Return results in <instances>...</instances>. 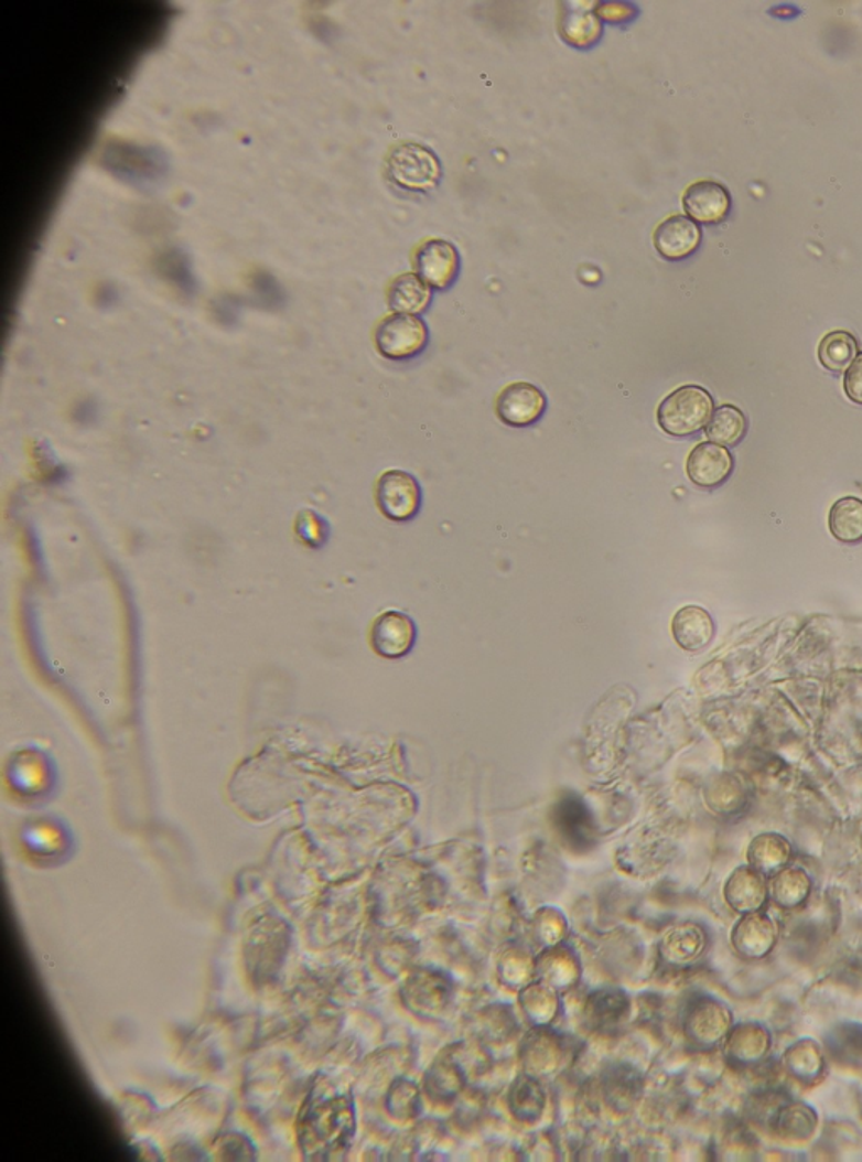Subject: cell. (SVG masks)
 I'll return each mask as SVG.
<instances>
[{
    "instance_id": "6da1fadb",
    "label": "cell",
    "mask_w": 862,
    "mask_h": 1162,
    "mask_svg": "<svg viewBox=\"0 0 862 1162\" xmlns=\"http://www.w3.org/2000/svg\"><path fill=\"white\" fill-rule=\"evenodd\" d=\"M713 411V396L701 386L688 385L664 398L657 421L667 435L691 437L710 423Z\"/></svg>"
},
{
    "instance_id": "7a4b0ae2",
    "label": "cell",
    "mask_w": 862,
    "mask_h": 1162,
    "mask_svg": "<svg viewBox=\"0 0 862 1162\" xmlns=\"http://www.w3.org/2000/svg\"><path fill=\"white\" fill-rule=\"evenodd\" d=\"M386 171L392 184L413 193L433 190L442 177L435 152L413 142L401 143L389 152Z\"/></svg>"
},
{
    "instance_id": "3957f363",
    "label": "cell",
    "mask_w": 862,
    "mask_h": 1162,
    "mask_svg": "<svg viewBox=\"0 0 862 1162\" xmlns=\"http://www.w3.org/2000/svg\"><path fill=\"white\" fill-rule=\"evenodd\" d=\"M376 347L392 361L411 359L428 344V327L418 315L392 314L376 329Z\"/></svg>"
},
{
    "instance_id": "277c9868",
    "label": "cell",
    "mask_w": 862,
    "mask_h": 1162,
    "mask_svg": "<svg viewBox=\"0 0 862 1162\" xmlns=\"http://www.w3.org/2000/svg\"><path fill=\"white\" fill-rule=\"evenodd\" d=\"M376 503L391 521H411L421 509L420 484L408 472H385L376 485Z\"/></svg>"
},
{
    "instance_id": "5b68a950",
    "label": "cell",
    "mask_w": 862,
    "mask_h": 1162,
    "mask_svg": "<svg viewBox=\"0 0 862 1162\" xmlns=\"http://www.w3.org/2000/svg\"><path fill=\"white\" fill-rule=\"evenodd\" d=\"M778 940V925L768 913H745L731 930L734 953L746 960H762L772 954Z\"/></svg>"
},
{
    "instance_id": "8992f818",
    "label": "cell",
    "mask_w": 862,
    "mask_h": 1162,
    "mask_svg": "<svg viewBox=\"0 0 862 1162\" xmlns=\"http://www.w3.org/2000/svg\"><path fill=\"white\" fill-rule=\"evenodd\" d=\"M546 405L545 392L538 386L526 381L513 383L497 396L496 413L509 427H531L541 420Z\"/></svg>"
},
{
    "instance_id": "52a82bcc",
    "label": "cell",
    "mask_w": 862,
    "mask_h": 1162,
    "mask_svg": "<svg viewBox=\"0 0 862 1162\" xmlns=\"http://www.w3.org/2000/svg\"><path fill=\"white\" fill-rule=\"evenodd\" d=\"M414 268L431 289L445 290L459 277L460 255L445 239H428L414 254Z\"/></svg>"
},
{
    "instance_id": "ba28073f",
    "label": "cell",
    "mask_w": 862,
    "mask_h": 1162,
    "mask_svg": "<svg viewBox=\"0 0 862 1162\" xmlns=\"http://www.w3.org/2000/svg\"><path fill=\"white\" fill-rule=\"evenodd\" d=\"M8 782L15 794L37 797L53 785V767L46 753L37 749L19 750L8 765Z\"/></svg>"
},
{
    "instance_id": "9c48e42d",
    "label": "cell",
    "mask_w": 862,
    "mask_h": 1162,
    "mask_svg": "<svg viewBox=\"0 0 862 1162\" xmlns=\"http://www.w3.org/2000/svg\"><path fill=\"white\" fill-rule=\"evenodd\" d=\"M682 206L692 222L720 225L730 216L733 200L720 182L698 181L686 190Z\"/></svg>"
},
{
    "instance_id": "30bf717a",
    "label": "cell",
    "mask_w": 862,
    "mask_h": 1162,
    "mask_svg": "<svg viewBox=\"0 0 862 1162\" xmlns=\"http://www.w3.org/2000/svg\"><path fill=\"white\" fill-rule=\"evenodd\" d=\"M772 1031L756 1021L733 1024L724 1037V1055L737 1066L759 1065L772 1052Z\"/></svg>"
},
{
    "instance_id": "8fae6325",
    "label": "cell",
    "mask_w": 862,
    "mask_h": 1162,
    "mask_svg": "<svg viewBox=\"0 0 862 1162\" xmlns=\"http://www.w3.org/2000/svg\"><path fill=\"white\" fill-rule=\"evenodd\" d=\"M417 631L408 615L389 610L376 618L371 628V646L376 654L386 659H399L407 656L414 644Z\"/></svg>"
},
{
    "instance_id": "7c38bea8",
    "label": "cell",
    "mask_w": 862,
    "mask_h": 1162,
    "mask_svg": "<svg viewBox=\"0 0 862 1162\" xmlns=\"http://www.w3.org/2000/svg\"><path fill=\"white\" fill-rule=\"evenodd\" d=\"M734 461L726 446L714 442H702L689 453L688 471L689 478L698 487L716 488L730 478L733 472Z\"/></svg>"
},
{
    "instance_id": "4fadbf2b",
    "label": "cell",
    "mask_w": 862,
    "mask_h": 1162,
    "mask_svg": "<svg viewBox=\"0 0 862 1162\" xmlns=\"http://www.w3.org/2000/svg\"><path fill=\"white\" fill-rule=\"evenodd\" d=\"M702 232L688 216L674 214L664 219L654 233V245L660 257L670 261L691 257L701 245Z\"/></svg>"
},
{
    "instance_id": "5bb4252c",
    "label": "cell",
    "mask_w": 862,
    "mask_h": 1162,
    "mask_svg": "<svg viewBox=\"0 0 862 1162\" xmlns=\"http://www.w3.org/2000/svg\"><path fill=\"white\" fill-rule=\"evenodd\" d=\"M733 1027V1013L716 999H701L689 1014V1036L702 1046L723 1042Z\"/></svg>"
},
{
    "instance_id": "9a60e30c",
    "label": "cell",
    "mask_w": 862,
    "mask_h": 1162,
    "mask_svg": "<svg viewBox=\"0 0 862 1162\" xmlns=\"http://www.w3.org/2000/svg\"><path fill=\"white\" fill-rule=\"evenodd\" d=\"M819 1116L809 1104L788 1100L772 1117V1130L782 1141L807 1142L816 1136Z\"/></svg>"
},
{
    "instance_id": "2e32d148",
    "label": "cell",
    "mask_w": 862,
    "mask_h": 1162,
    "mask_svg": "<svg viewBox=\"0 0 862 1162\" xmlns=\"http://www.w3.org/2000/svg\"><path fill=\"white\" fill-rule=\"evenodd\" d=\"M724 899L734 912L752 913L759 912L768 900L763 874L755 868H740L731 874L724 890Z\"/></svg>"
},
{
    "instance_id": "e0dca14e",
    "label": "cell",
    "mask_w": 862,
    "mask_h": 1162,
    "mask_svg": "<svg viewBox=\"0 0 862 1162\" xmlns=\"http://www.w3.org/2000/svg\"><path fill=\"white\" fill-rule=\"evenodd\" d=\"M672 635L682 649H704L714 637V622L701 606L689 605L679 610L672 618Z\"/></svg>"
},
{
    "instance_id": "ac0fdd59",
    "label": "cell",
    "mask_w": 862,
    "mask_h": 1162,
    "mask_svg": "<svg viewBox=\"0 0 862 1162\" xmlns=\"http://www.w3.org/2000/svg\"><path fill=\"white\" fill-rule=\"evenodd\" d=\"M787 1074L800 1084H813L822 1077L826 1056L813 1037H800L782 1055Z\"/></svg>"
},
{
    "instance_id": "d6986e66",
    "label": "cell",
    "mask_w": 862,
    "mask_h": 1162,
    "mask_svg": "<svg viewBox=\"0 0 862 1162\" xmlns=\"http://www.w3.org/2000/svg\"><path fill=\"white\" fill-rule=\"evenodd\" d=\"M388 302L396 314H421L430 308L431 287L417 273L399 275L389 286Z\"/></svg>"
},
{
    "instance_id": "ffe728a7",
    "label": "cell",
    "mask_w": 862,
    "mask_h": 1162,
    "mask_svg": "<svg viewBox=\"0 0 862 1162\" xmlns=\"http://www.w3.org/2000/svg\"><path fill=\"white\" fill-rule=\"evenodd\" d=\"M592 9H595V6H563L560 31L568 43L578 47H589L602 37V22Z\"/></svg>"
},
{
    "instance_id": "44dd1931",
    "label": "cell",
    "mask_w": 862,
    "mask_h": 1162,
    "mask_svg": "<svg viewBox=\"0 0 862 1162\" xmlns=\"http://www.w3.org/2000/svg\"><path fill=\"white\" fill-rule=\"evenodd\" d=\"M21 841L28 852L37 856L41 860L56 858L61 852H65L66 844H68L65 829L61 828L60 824L46 819L29 822L22 829Z\"/></svg>"
},
{
    "instance_id": "7402d4cb",
    "label": "cell",
    "mask_w": 862,
    "mask_h": 1162,
    "mask_svg": "<svg viewBox=\"0 0 862 1162\" xmlns=\"http://www.w3.org/2000/svg\"><path fill=\"white\" fill-rule=\"evenodd\" d=\"M746 430H748V421H746L745 413L733 405H723L714 410L710 423L705 424L708 439L726 449L742 442Z\"/></svg>"
},
{
    "instance_id": "603a6c76",
    "label": "cell",
    "mask_w": 862,
    "mask_h": 1162,
    "mask_svg": "<svg viewBox=\"0 0 862 1162\" xmlns=\"http://www.w3.org/2000/svg\"><path fill=\"white\" fill-rule=\"evenodd\" d=\"M829 528L839 541L848 545L862 541V501L855 497L839 499L830 507Z\"/></svg>"
},
{
    "instance_id": "cb8c5ba5",
    "label": "cell",
    "mask_w": 862,
    "mask_h": 1162,
    "mask_svg": "<svg viewBox=\"0 0 862 1162\" xmlns=\"http://www.w3.org/2000/svg\"><path fill=\"white\" fill-rule=\"evenodd\" d=\"M855 357H858V341L849 332H829L820 341L819 361L822 363L823 368L829 369V372H848Z\"/></svg>"
},
{
    "instance_id": "d4e9b609",
    "label": "cell",
    "mask_w": 862,
    "mask_h": 1162,
    "mask_svg": "<svg viewBox=\"0 0 862 1162\" xmlns=\"http://www.w3.org/2000/svg\"><path fill=\"white\" fill-rule=\"evenodd\" d=\"M769 899L780 908L791 910L802 905L810 893V880L802 870H785L775 874L769 883Z\"/></svg>"
},
{
    "instance_id": "484cf974",
    "label": "cell",
    "mask_w": 862,
    "mask_h": 1162,
    "mask_svg": "<svg viewBox=\"0 0 862 1162\" xmlns=\"http://www.w3.org/2000/svg\"><path fill=\"white\" fill-rule=\"evenodd\" d=\"M790 858V844L782 836H758L750 846L748 860L762 874L775 873Z\"/></svg>"
},
{
    "instance_id": "4316f807",
    "label": "cell",
    "mask_w": 862,
    "mask_h": 1162,
    "mask_svg": "<svg viewBox=\"0 0 862 1162\" xmlns=\"http://www.w3.org/2000/svg\"><path fill=\"white\" fill-rule=\"evenodd\" d=\"M708 945L705 932L698 925H685L677 928L669 940V956L676 962L689 964L699 959Z\"/></svg>"
},
{
    "instance_id": "83f0119b",
    "label": "cell",
    "mask_w": 862,
    "mask_h": 1162,
    "mask_svg": "<svg viewBox=\"0 0 862 1162\" xmlns=\"http://www.w3.org/2000/svg\"><path fill=\"white\" fill-rule=\"evenodd\" d=\"M295 532L300 541L311 548H321L327 542L328 525L324 517L319 516L315 510L303 509L297 516Z\"/></svg>"
},
{
    "instance_id": "f1b7e54d",
    "label": "cell",
    "mask_w": 862,
    "mask_h": 1162,
    "mask_svg": "<svg viewBox=\"0 0 862 1162\" xmlns=\"http://www.w3.org/2000/svg\"><path fill=\"white\" fill-rule=\"evenodd\" d=\"M845 395L854 404L862 405V353L858 354L854 363L849 366L844 376Z\"/></svg>"
},
{
    "instance_id": "f546056e",
    "label": "cell",
    "mask_w": 862,
    "mask_h": 1162,
    "mask_svg": "<svg viewBox=\"0 0 862 1162\" xmlns=\"http://www.w3.org/2000/svg\"><path fill=\"white\" fill-rule=\"evenodd\" d=\"M596 15L599 19H605L608 22H625L628 19L634 18L637 14V8L632 4H621V2H608V4L595 6Z\"/></svg>"
}]
</instances>
